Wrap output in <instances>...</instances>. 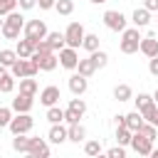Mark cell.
Here are the masks:
<instances>
[{
	"label": "cell",
	"mask_w": 158,
	"mask_h": 158,
	"mask_svg": "<svg viewBox=\"0 0 158 158\" xmlns=\"http://www.w3.org/2000/svg\"><path fill=\"white\" fill-rule=\"evenodd\" d=\"M106 156H109V158H123V156H126V151H123V146L118 143L116 148H109V151H106Z\"/></svg>",
	"instance_id": "40"
},
{
	"label": "cell",
	"mask_w": 158,
	"mask_h": 158,
	"mask_svg": "<svg viewBox=\"0 0 158 158\" xmlns=\"http://www.w3.org/2000/svg\"><path fill=\"white\" fill-rule=\"evenodd\" d=\"M10 121H12V109L0 106V128H7V126H10Z\"/></svg>",
	"instance_id": "38"
},
{
	"label": "cell",
	"mask_w": 158,
	"mask_h": 158,
	"mask_svg": "<svg viewBox=\"0 0 158 158\" xmlns=\"http://www.w3.org/2000/svg\"><path fill=\"white\" fill-rule=\"evenodd\" d=\"M104 25H106L111 32H123V30H126V17H123V12H118V10H106V12H104Z\"/></svg>",
	"instance_id": "6"
},
{
	"label": "cell",
	"mask_w": 158,
	"mask_h": 158,
	"mask_svg": "<svg viewBox=\"0 0 158 158\" xmlns=\"http://www.w3.org/2000/svg\"><path fill=\"white\" fill-rule=\"evenodd\" d=\"M27 156H32V158H44V156H49V146H47V141L44 138H30V146H27Z\"/></svg>",
	"instance_id": "11"
},
{
	"label": "cell",
	"mask_w": 158,
	"mask_h": 158,
	"mask_svg": "<svg viewBox=\"0 0 158 158\" xmlns=\"http://www.w3.org/2000/svg\"><path fill=\"white\" fill-rule=\"evenodd\" d=\"M148 72H151L153 77H158V54L151 57V62H148Z\"/></svg>",
	"instance_id": "41"
},
{
	"label": "cell",
	"mask_w": 158,
	"mask_h": 158,
	"mask_svg": "<svg viewBox=\"0 0 158 158\" xmlns=\"http://www.w3.org/2000/svg\"><path fill=\"white\" fill-rule=\"evenodd\" d=\"M151 123H153V126H156V128H158V114H156V118H153V121H151Z\"/></svg>",
	"instance_id": "45"
},
{
	"label": "cell",
	"mask_w": 158,
	"mask_h": 158,
	"mask_svg": "<svg viewBox=\"0 0 158 158\" xmlns=\"http://www.w3.org/2000/svg\"><path fill=\"white\" fill-rule=\"evenodd\" d=\"M156 114H158V104H156V101H151L148 106H143V109H141L143 121H153V118H156Z\"/></svg>",
	"instance_id": "32"
},
{
	"label": "cell",
	"mask_w": 158,
	"mask_h": 158,
	"mask_svg": "<svg viewBox=\"0 0 158 158\" xmlns=\"http://www.w3.org/2000/svg\"><path fill=\"white\" fill-rule=\"evenodd\" d=\"M67 136H69V141L79 143V141H84L86 131H84V126H81V123H69V128H67Z\"/></svg>",
	"instance_id": "21"
},
{
	"label": "cell",
	"mask_w": 158,
	"mask_h": 158,
	"mask_svg": "<svg viewBox=\"0 0 158 158\" xmlns=\"http://www.w3.org/2000/svg\"><path fill=\"white\" fill-rule=\"evenodd\" d=\"M32 116H30V111H25V114H17V116H12V121H10V131H12V136L15 133H27L30 128H32Z\"/></svg>",
	"instance_id": "7"
},
{
	"label": "cell",
	"mask_w": 158,
	"mask_h": 158,
	"mask_svg": "<svg viewBox=\"0 0 158 158\" xmlns=\"http://www.w3.org/2000/svg\"><path fill=\"white\" fill-rule=\"evenodd\" d=\"M114 99H118V101H131V99H133L131 86H128V84H116V89H114Z\"/></svg>",
	"instance_id": "23"
},
{
	"label": "cell",
	"mask_w": 158,
	"mask_h": 158,
	"mask_svg": "<svg viewBox=\"0 0 158 158\" xmlns=\"http://www.w3.org/2000/svg\"><path fill=\"white\" fill-rule=\"evenodd\" d=\"M91 2H96V5H101V2H106V0H91Z\"/></svg>",
	"instance_id": "48"
},
{
	"label": "cell",
	"mask_w": 158,
	"mask_h": 158,
	"mask_svg": "<svg viewBox=\"0 0 158 158\" xmlns=\"http://www.w3.org/2000/svg\"><path fill=\"white\" fill-rule=\"evenodd\" d=\"M59 64H62L64 69H77V64H79V54H77V49H74V47H64V49H59Z\"/></svg>",
	"instance_id": "10"
},
{
	"label": "cell",
	"mask_w": 158,
	"mask_h": 158,
	"mask_svg": "<svg viewBox=\"0 0 158 158\" xmlns=\"http://www.w3.org/2000/svg\"><path fill=\"white\" fill-rule=\"evenodd\" d=\"M2 22H5V20H0V32H2Z\"/></svg>",
	"instance_id": "49"
},
{
	"label": "cell",
	"mask_w": 158,
	"mask_h": 158,
	"mask_svg": "<svg viewBox=\"0 0 158 158\" xmlns=\"http://www.w3.org/2000/svg\"><path fill=\"white\" fill-rule=\"evenodd\" d=\"M151 156H153V158H158V148H153V153H151Z\"/></svg>",
	"instance_id": "46"
},
{
	"label": "cell",
	"mask_w": 158,
	"mask_h": 158,
	"mask_svg": "<svg viewBox=\"0 0 158 158\" xmlns=\"http://www.w3.org/2000/svg\"><path fill=\"white\" fill-rule=\"evenodd\" d=\"M86 86H89V81H86V77H84V74H79V72H77V74H72V77H69V91H72L74 96H81V94L86 91Z\"/></svg>",
	"instance_id": "12"
},
{
	"label": "cell",
	"mask_w": 158,
	"mask_h": 158,
	"mask_svg": "<svg viewBox=\"0 0 158 158\" xmlns=\"http://www.w3.org/2000/svg\"><path fill=\"white\" fill-rule=\"evenodd\" d=\"M10 72H12V77H15V79H22V77H35V74L40 72V64H37L32 57H27V59L17 57V62L10 67Z\"/></svg>",
	"instance_id": "3"
},
{
	"label": "cell",
	"mask_w": 158,
	"mask_h": 158,
	"mask_svg": "<svg viewBox=\"0 0 158 158\" xmlns=\"http://www.w3.org/2000/svg\"><path fill=\"white\" fill-rule=\"evenodd\" d=\"M22 30H25V17H22L17 10H12L10 15H5V22H2V32H0L5 40H17Z\"/></svg>",
	"instance_id": "1"
},
{
	"label": "cell",
	"mask_w": 158,
	"mask_h": 158,
	"mask_svg": "<svg viewBox=\"0 0 158 158\" xmlns=\"http://www.w3.org/2000/svg\"><path fill=\"white\" fill-rule=\"evenodd\" d=\"M131 138H133V131L128 126H116V141L121 146H131Z\"/></svg>",
	"instance_id": "24"
},
{
	"label": "cell",
	"mask_w": 158,
	"mask_h": 158,
	"mask_svg": "<svg viewBox=\"0 0 158 158\" xmlns=\"http://www.w3.org/2000/svg\"><path fill=\"white\" fill-rule=\"evenodd\" d=\"M104 148H101V141H86L84 143V153L86 156H99Z\"/></svg>",
	"instance_id": "35"
},
{
	"label": "cell",
	"mask_w": 158,
	"mask_h": 158,
	"mask_svg": "<svg viewBox=\"0 0 158 158\" xmlns=\"http://www.w3.org/2000/svg\"><path fill=\"white\" fill-rule=\"evenodd\" d=\"M81 47H84V49H89V52L99 49V35H84V40H81Z\"/></svg>",
	"instance_id": "30"
},
{
	"label": "cell",
	"mask_w": 158,
	"mask_h": 158,
	"mask_svg": "<svg viewBox=\"0 0 158 158\" xmlns=\"http://www.w3.org/2000/svg\"><path fill=\"white\" fill-rule=\"evenodd\" d=\"M47 121H49V123H62V121H64V109H59L57 104L49 106V109H47Z\"/></svg>",
	"instance_id": "27"
},
{
	"label": "cell",
	"mask_w": 158,
	"mask_h": 158,
	"mask_svg": "<svg viewBox=\"0 0 158 158\" xmlns=\"http://www.w3.org/2000/svg\"><path fill=\"white\" fill-rule=\"evenodd\" d=\"M47 42H49V47H52L54 52H59V49L67 47V37H64V32H49V35H47Z\"/></svg>",
	"instance_id": "20"
},
{
	"label": "cell",
	"mask_w": 158,
	"mask_h": 158,
	"mask_svg": "<svg viewBox=\"0 0 158 158\" xmlns=\"http://www.w3.org/2000/svg\"><path fill=\"white\" fill-rule=\"evenodd\" d=\"M131 148H133L138 156H151V153H153V141H151V138H146L141 131H133Z\"/></svg>",
	"instance_id": "8"
},
{
	"label": "cell",
	"mask_w": 158,
	"mask_h": 158,
	"mask_svg": "<svg viewBox=\"0 0 158 158\" xmlns=\"http://www.w3.org/2000/svg\"><path fill=\"white\" fill-rule=\"evenodd\" d=\"M153 101H156V104H158V89H156V94H153Z\"/></svg>",
	"instance_id": "47"
},
{
	"label": "cell",
	"mask_w": 158,
	"mask_h": 158,
	"mask_svg": "<svg viewBox=\"0 0 158 158\" xmlns=\"http://www.w3.org/2000/svg\"><path fill=\"white\" fill-rule=\"evenodd\" d=\"M27 146H30V138H27L25 133H15V138H12V148L20 151V153H27Z\"/></svg>",
	"instance_id": "29"
},
{
	"label": "cell",
	"mask_w": 158,
	"mask_h": 158,
	"mask_svg": "<svg viewBox=\"0 0 158 158\" xmlns=\"http://www.w3.org/2000/svg\"><path fill=\"white\" fill-rule=\"evenodd\" d=\"M138 131H141V133H143L146 138H151V141H156V136H158V131H156V126H153L151 121H143Z\"/></svg>",
	"instance_id": "34"
},
{
	"label": "cell",
	"mask_w": 158,
	"mask_h": 158,
	"mask_svg": "<svg viewBox=\"0 0 158 158\" xmlns=\"http://www.w3.org/2000/svg\"><path fill=\"white\" fill-rule=\"evenodd\" d=\"M37 5H40L42 10H49V7H54V5H57V0H37Z\"/></svg>",
	"instance_id": "44"
},
{
	"label": "cell",
	"mask_w": 158,
	"mask_h": 158,
	"mask_svg": "<svg viewBox=\"0 0 158 158\" xmlns=\"http://www.w3.org/2000/svg\"><path fill=\"white\" fill-rule=\"evenodd\" d=\"M40 101L49 109V106H54L57 101H59V86H54V84H49V86H44L42 91H40Z\"/></svg>",
	"instance_id": "13"
},
{
	"label": "cell",
	"mask_w": 158,
	"mask_h": 158,
	"mask_svg": "<svg viewBox=\"0 0 158 158\" xmlns=\"http://www.w3.org/2000/svg\"><path fill=\"white\" fill-rule=\"evenodd\" d=\"M138 52H143L148 59H151V57H156V54H158V40H156L153 35L141 37V47H138Z\"/></svg>",
	"instance_id": "15"
},
{
	"label": "cell",
	"mask_w": 158,
	"mask_h": 158,
	"mask_svg": "<svg viewBox=\"0 0 158 158\" xmlns=\"http://www.w3.org/2000/svg\"><path fill=\"white\" fill-rule=\"evenodd\" d=\"M84 25L81 22H69V27L64 30V37H67V47H74L79 49L81 47V40H84Z\"/></svg>",
	"instance_id": "4"
},
{
	"label": "cell",
	"mask_w": 158,
	"mask_h": 158,
	"mask_svg": "<svg viewBox=\"0 0 158 158\" xmlns=\"http://www.w3.org/2000/svg\"><path fill=\"white\" fill-rule=\"evenodd\" d=\"M131 20H133L136 27H146V25L151 22V10H146V7H136L133 15H131Z\"/></svg>",
	"instance_id": "19"
},
{
	"label": "cell",
	"mask_w": 158,
	"mask_h": 158,
	"mask_svg": "<svg viewBox=\"0 0 158 158\" xmlns=\"http://www.w3.org/2000/svg\"><path fill=\"white\" fill-rule=\"evenodd\" d=\"M32 59L40 64V69H42V72H52V69L59 64V57H57L54 52H47V54H42V52H35V54H32Z\"/></svg>",
	"instance_id": "9"
},
{
	"label": "cell",
	"mask_w": 158,
	"mask_h": 158,
	"mask_svg": "<svg viewBox=\"0 0 158 158\" xmlns=\"http://www.w3.org/2000/svg\"><path fill=\"white\" fill-rule=\"evenodd\" d=\"M17 0H0V17H5V15H10L12 10H17Z\"/></svg>",
	"instance_id": "37"
},
{
	"label": "cell",
	"mask_w": 158,
	"mask_h": 158,
	"mask_svg": "<svg viewBox=\"0 0 158 158\" xmlns=\"http://www.w3.org/2000/svg\"><path fill=\"white\" fill-rule=\"evenodd\" d=\"M15 62H17V52H15V49H0V64H2V67L10 69Z\"/></svg>",
	"instance_id": "28"
},
{
	"label": "cell",
	"mask_w": 158,
	"mask_h": 158,
	"mask_svg": "<svg viewBox=\"0 0 158 158\" xmlns=\"http://www.w3.org/2000/svg\"><path fill=\"white\" fill-rule=\"evenodd\" d=\"M67 109H69V111H74L77 116H84V111H86V104H84V99H72Z\"/></svg>",
	"instance_id": "33"
},
{
	"label": "cell",
	"mask_w": 158,
	"mask_h": 158,
	"mask_svg": "<svg viewBox=\"0 0 158 158\" xmlns=\"http://www.w3.org/2000/svg\"><path fill=\"white\" fill-rule=\"evenodd\" d=\"M47 35H49V32H47L44 20H30V22H25V37H27V40L37 42V40H44Z\"/></svg>",
	"instance_id": "5"
},
{
	"label": "cell",
	"mask_w": 158,
	"mask_h": 158,
	"mask_svg": "<svg viewBox=\"0 0 158 158\" xmlns=\"http://www.w3.org/2000/svg\"><path fill=\"white\" fill-rule=\"evenodd\" d=\"M12 89H15V77H12V72H7V67L0 64V91L10 94Z\"/></svg>",
	"instance_id": "17"
},
{
	"label": "cell",
	"mask_w": 158,
	"mask_h": 158,
	"mask_svg": "<svg viewBox=\"0 0 158 158\" xmlns=\"http://www.w3.org/2000/svg\"><path fill=\"white\" fill-rule=\"evenodd\" d=\"M138 47H141V32H138V27H126L121 32V52L123 54H133V52H138Z\"/></svg>",
	"instance_id": "2"
},
{
	"label": "cell",
	"mask_w": 158,
	"mask_h": 158,
	"mask_svg": "<svg viewBox=\"0 0 158 158\" xmlns=\"http://www.w3.org/2000/svg\"><path fill=\"white\" fill-rule=\"evenodd\" d=\"M54 7H57L59 15H72V12H74V2H72V0H57Z\"/></svg>",
	"instance_id": "36"
},
{
	"label": "cell",
	"mask_w": 158,
	"mask_h": 158,
	"mask_svg": "<svg viewBox=\"0 0 158 158\" xmlns=\"http://www.w3.org/2000/svg\"><path fill=\"white\" fill-rule=\"evenodd\" d=\"M141 123H143V116H141V111L136 109V111H131V114H126V126L131 128V131H138L141 128Z\"/></svg>",
	"instance_id": "26"
},
{
	"label": "cell",
	"mask_w": 158,
	"mask_h": 158,
	"mask_svg": "<svg viewBox=\"0 0 158 158\" xmlns=\"http://www.w3.org/2000/svg\"><path fill=\"white\" fill-rule=\"evenodd\" d=\"M77 69H79V74H84L86 79L96 72V64H94V59L89 57V59H79V64H77Z\"/></svg>",
	"instance_id": "25"
},
{
	"label": "cell",
	"mask_w": 158,
	"mask_h": 158,
	"mask_svg": "<svg viewBox=\"0 0 158 158\" xmlns=\"http://www.w3.org/2000/svg\"><path fill=\"white\" fill-rule=\"evenodd\" d=\"M32 104H35V101H32V96L20 91V94L12 99V111H17V114H25V111H30V109H32Z\"/></svg>",
	"instance_id": "14"
},
{
	"label": "cell",
	"mask_w": 158,
	"mask_h": 158,
	"mask_svg": "<svg viewBox=\"0 0 158 158\" xmlns=\"http://www.w3.org/2000/svg\"><path fill=\"white\" fill-rule=\"evenodd\" d=\"M91 59H94L96 69H101V67H106V64H109V54H106V52H101V49H94V52H91Z\"/></svg>",
	"instance_id": "31"
},
{
	"label": "cell",
	"mask_w": 158,
	"mask_h": 158,
	"mask_svg": "<svg viewBox=\"0 0 158 158\" xmlns=\"http://www.w3.org/2000/svg\"><path fill=\"white\" fill-rule=\"evenodd\" d=\"M20 91L35 96V94H37V79H32V77H22V79H20Z\"/></svg>",
	"instance_id": "22"
},
{
	"label": "cell",
	"mask_w": 158,
	"mask_h": 158,
	"mask_svg": "<svg viewBox=\"0 0 158 158\" xmlns=\"http://www.w3.org/2000/svg\"><path fill=\"white\" fill-rule=\"evenodd\" d=\"M47 138H49V143H64V141H69V136H67V128L62 126V123H52V128H49V133H47Z\"/></svg>",
	"instance_id": "16"
},
{
	"label": "cell",
	"mask_w": 158,
	"mask_h": 158,
	"mask_svg": "<svg viewBox=\"0 0 158 158\" xmlns=\"http://www.w3.org/2000/svg\"><path fill=\"white\" fill-rule=\"evenodd\" d=\"M15 52H17V57H22V59L32 57V54H35V44H32V40H27V37L17 40V47H15Z\"/></svg>",
	"instance_id": "18"
},
{
	"label": "cell",
	"mask_w": 158,
	"mask_h": 158,
	"mask_svg": "<svg viewBox=\"0 0 158 158\" xmlns=\"http://www.w3.org/2000/svg\"><path fill=\"white\" fill-rule=\"evenodd\" d=\"M143 7L151 12H158V0H143Z\"/></svg>",
	"instance_id": "42"
},
{
	"label": "cell",
	"mask_w": 158,
	"mask_h": 158,
	"mask_svg": "<svg viewBox=\"0 0 158 158\" xmlns=\"http://www.w3.org/2000/svg\"><path fill=\"white\" fill-rule=\"evenodd\" d=\"M133 101H136V109H138V111H141V109H143V106H148V104H151V101H153V96H148V94H138V96H136V99H133Z\"/></svg>",
	"instance_id": "39"
},
{
	"label": "cell",
	"mask_w": 158,
	"mask_h": 158,
	"mask_svg": "<svg viewBox=\"0 0 158 158\" xmlns=\"http://www.w3.org/2000/svg\"><path fill=\"white\" fill-rule=\"evenodd\" d=\"M17 2H20V7H22V10H32V7L37 5V0H17Z\"/></svg>",
	"instance_id": "43"
}]
</instances>
